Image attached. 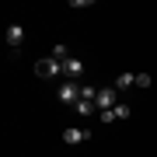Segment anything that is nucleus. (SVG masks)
<instances>
[{
    "instance_id": "7ed1b4c3",
    "label": "nucleus",
    "mask_w": 157,
    "mask_h": 157,
    "mask_svg": "<svg viewBox=\"0 0 157 157\" xmlns=\"http://www.w3.org/2000/svg\"><path fill=\"white\" fill-rule=\"evenodd\" d=\"M56 98L63 101V105H77V101H80V87L73 84V80H63V87L56 91Z\"/></svg>"
},
{
    "instance_id": "f257e3e1",
    "label": "nucleus",
    "mask_w": 157,
    "mask_h": 157,
    "mask_svg": "<svg viewBox=\"0 0 157 157\" xmlns=\"http://www.w3.org/2000/svg\"><path fill=\"white\" fill-rule=\"evenodd\" d=\"M119 105V91L115 87H98V98H94V108L98 112H108V108Z\"/></svg>"
},
{
    "instance_id": "1a4fd4ad",
    "label": "nucleus",
    "mask_w": 157,
    "mask_h": 157,
    "mask_svg": "<svg viewBox=\"0 0 157 157\" xmlns=\"http://www.w3.org/2000/svg\"><path fill=\"white\" fill-rule=\"evenodd\" d=\"M73 108H77V115H91V112H98V108H94V101H84V98H80Z\"/></svg>"
},
{
    "instance_id": "9b49d317",
    "label": "nucleus",
    "mask_w": 157,
    "mask_h": 157,
    "mask_svg": "<svg viewBox=\"0 0 157 157\" xmlns=\"http://www.w3.org/2000/svg\"><path fill=\"white\" fill-rule=\"evenodd\" d=\"M154 80H150V73H136V87H150Z\"/></svg>"
},
{
    "instance_id": "6e6552de",
    "label": "nucleus",
    "mask_w": 157,
    "mask_h": 157,
    "mask_svg": "<svg viewBox=\"0 0 157 157\" xmlns=\"http://www.w3.org/2000/svg\"><path fill=\"white\" fill-rule=\"evenodd\" d=\"M136 84V73H129V70H122V73H119V77H115V91H126V87H133Z\"/></svg>"
},
{
    "instance_id": "423d86ee",
    "label": "nucleus",
    "mask_w": 157,
    "mask_h": 157,
    "mask_svg": "<svg viewBox=\"0 0 157 157\" xmlns=\"http://www.w3.org/2000/svg\"><path fill=\"white\" fill-rule=\"evenodd\" d=\"M80 73H84V59L70 56L67 63H63V77H80Z\"/></svg>"
},
{
    "instance_id": "0eeeda50",
    "label": "nucleus",
    "mask_w": 157,
    "mask_h": 157,
    "mask_svg": "<svg viewBox=\"0 0 157 157\" xmlns=\"http://www.w3.org/2000/svg\"><path fill=\"white\" fill-rule=\"evenodd\" d=\"M21 42H25V28H21V25H11V28H7V45L17 49Z\"/></svg>"
},
{
    "instance_id": "9d476101",
    "label": "nucleus",
    "mask_w": 157,
    "mask_h": 157,
    "mask_svg": "<svg viewBox=\"0 0 157 157\" xmlns=\"http://www.w3.org/2000/svg\"><path fill=\"white\" fill-rule=\"evenodd\" d=\"M52 59L67 63V59H70V49H67V45H52Z\"/></svg>"
},
{
    "instance_id": "20e7f679",
    "label": "nucleus",
    "mask_w": 157,
    "mask_h": 157,
    "mask_svg": "<svg viewBox=\"0 0 157 157\" xmlns=\"http://www.w3.org/2000/svg\"><path fill=\"white\" fill-rule=\"evenodd\" d=\"M129 115H133V108L119 101L115 108H108V112H101V122H122V119H129Z\"/></svg>"
},
{
    "instance_id": "39448f33",
    "label": "nucleus",
    "mask_w": 157,
    "mask_h": 157,
    "mask_svg": "<svg viewBox=\"0 0 157 157\" xmlns=\"http://www.w3.org/2000/svg\"><path fill=\"white\" fill-rule=\"evenodd\" d=\"M91 140V133L87 129H80V126H70V129H63V143H70V147H77V143H87Z\"/></svg>"
},
{
    "instance_id": "f03ea898",
    "label": "nucleus",
    "mask_w": 157,
    "mask_h": 157,
    "mask_svg": "<svg viewBox=\"0 0 157 157\" xmlns=\"http://www.w3.org/2000/svg\"><path fill=\"white\" fill-rule=\"evenodd\" d=\"M35 73L49 80V77H56V73H63V63H59V59H52V56H45V59L35 63Z\"/></svg>"
}]
</instances>
